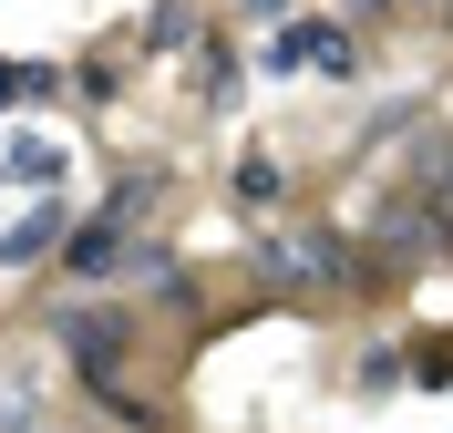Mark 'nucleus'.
<instances>
[{
  "label": "nucleus",
  "mask_w": 453,
  "mask_h": 433,
  "mask_svg": "<svg viewBox=\"0 0 453 433\" xmlns=\"http://www.w3.org/2000/svg\"><path fill=\"white\" fill-rule=\"evenodd\" d=\"M257 268H268V289H350V279H361L350 237H330V228H310V237H268V248H257Z\"/></svg>",
  "instance_id": "nucleus-1"
},
{
  "label": "nucleus",
  "mask_w": 453,
  "mask_h": 433,
  "mask_svg": "<svg viewBox=\"0 0 453 433\" xmlns=\"http://www.w3.org/2000/svg\"><path fill=\"white\" fill-rule=\"evenodd\" d=\"M62 341H73V361H83V382L104 392L113 413H124V423H155V413H144L134 392H124V320H62Z\"/></svg>",
  "instance_id": "nucleus-2"
},
{
  "label": "nucleus",
  "mask_w": 453,
  "mask_h": 433,
  "mask_svg": "<svg viewBox=\"0 0 453 433\" xmlns=\"http://www.w3.org/2000/svg\"><path fill=\"white\" fill-rule=\"evenodd\" d=\"M62 166H73V155H62L52 135H21L11 155H0V186H31V197H52V186H62Z\"/></svg>",
  "instance_id": "nucleus-3"
},
{
  "label": "nucleus",
  "mask_w": 453,
  "mask_h": 433,
  "mask_svg": "<svg viewBox=\"0 0 453 433\" xmlns=\"http://www.w3.org/2000/svg\"><path fill=\"white\" fill-rule=\"evenodd\" d=\"M73 268H83V279H113V268H134V248H124V206H113V217H93V228L73 237Z\"/></svg>",
  "instance_id": "nucleus-4"
},
{
  "label": "nucleus",
  "mask_w": 453,
  "mask_h": 433,
  "mask_svg": "<svg viewBox=\"0 0 453 433\" xmlns=\"http://www.w3.org/2000/svg\"><path fill=\"white\" fill-rule=\"evenodd\" d=\"M42 93H62L52 62H0V114H21V104H42Z\"/></svg>",
  "instance_id": "nucleus-5"
},
{
  "label": "nucleus",
  "mask_w": 453,
  "mask_h": 433,
  "mask_svg": "<svg viewBox=\"0 0 453 433\" xmlns=\"http://www.w3.org/2000/svg\"><path fill=\"white\" fill-rule=\"evenodd\" d=\"M52 237H62V206H31L21 228L0 237V259H11V268H31V259H42V248H52Z\"/></svg>",
  "instance_id": "nucleus-6"
},
{
  "label": "nucleus",
  "mask_w": 453,
  "mask_h": 433,
  "mask_svg": "<svg viewBox=\"0 0 453 433\" xmlns=\"http://www.w3.org/2000/svg\"><path fill=\"white\" fill-rule=\"evenodd\" d=\"M412 197H423L433 217H443V228H453V135H443V144H433V155H423V175H412Z\"/></svg>",
  "instance_id": "nucleus-7"
},
{
  "label": "nucleus",
  "mask_w": 453,
  "mask_h": 433,
  "mask_svg": "<svg viewBox=\"0 0 453 433\" xmlns=\"http://www.w3.org/2000/svg\"><path fill=\"white\" fill-rule=\"evenodd\" d=\"M237 197L268 206V197H279V166H268V155H248V166H237Z\"/></svg>",
  "instance_id": "nucleus-8"
}]
</instances>
